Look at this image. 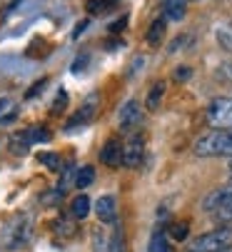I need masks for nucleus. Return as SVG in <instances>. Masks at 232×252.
Masks as SVG:
<instances>
[{
    "label": "nucleus",
    "mask_w": 232,
    "mask_h": 252,
    "mask_svg": "<svg viewBox=\"0 0 232 252\" xmlns=\"http://www.w3.org/2000/svg\"><path fill=\"white\" fill-rule=\"evenodd\" d=\"M232 247V227H217L195 237L185 252H227Z\"/></svg>",
    "instance_id": "f257e3e1"
},
{
    "label": "nucleus",
    "mask_w": 232,
    "mask_h": 252,
    "mask_svg": "<svg viewBox=\"0 0 232 252\" xmlns=\"http://www.w3.org/2000/svg\"><path fill=\"white\" fill-rule=\"evenodd\" d=\"M230 135L227 130H210L195 142V153L200 158H215V155H227L230 148Z\"/></svg>",
    "instance_id": "f03ea898"
},
{
    "label": "nucleus",
    "mask_w": 232,
    "mask_h": 252,
    "mask_svg": "<svg viewBox=\"0 0 232 252\" xmlns=\"http://www.w3.org/2000/svg\"><path fill=\"white\" fill-rule=\"evenodd\" d=\"M207 120L217 130L232 127V97H215L207 107Z\"/></svg>",
    "instance_id": "7ed1b4c3"
},
{
    "label": "nucleus",
    "mask_w": 232,
    "mask_h": 252,
    "mask_svg": "<svg viewBox=\"0 0 232 252\" xmlns=\"http://www.w3.org/2000/svg\"><path fill=\"white\" fill-rule=\"evenodd\" d=\"M123 150H125L123 142L118 137H110L100 150V162L105 167H120L123 165Z\"/></svg>",
    "instance_id": "20e7f679"
},
{
    "label": "nucleus",
    "mask_w": 232,
    "mask_h": 252,
    "mask_svg": "<svg viewBox=\"0 0 232 252\" xmlns=\"http://www.w3.org/2000/svg\"><path fill=\"white\" fill-rule=\"evenodd\" d=\"M142 155H145V140L140 135H133L128 142H125V150H123V165L125 167H137L142 162Z\"/></svg>",
    "instance_id": "39448f33"
},
{
    "label": "nucleus",
    "mask_w": 232,
    "mask_h": 252,
    "mask_svg": "<svg viewBox=\"0 0 232 252\" xmlns=\"http://www.w3.org/2000/svg\"><path fill=\"white\" fill-rule=\"evenodd\" d=\"M142 120V110H140V102L137 100H128L123 107H120V115H118V123L123 130H135Z\"/></svg>",
    "instance_id": "423d86ee"
},
{
    "label": "nucleus",
    "mask_w": 232,
    "mask_h": 252,
    "mask_svg": "<svg viewBox=\"0 0 232 252\" xmlns=\"http://www.w3.org/2000/svg\"><path fill=\"white\" fill-rule=\"evenodd\" d=\"M95 212H98V220L102 225H115L118 220V207H115V197L112 195H102L95 202Z\"/></svg>",
    "instance_id": "0eeeda50"
},
{
    "label": "nucleus",
    "mask_w": 232,
    "mask_h": 252,
    "mask_svg": "<svg viewBox=\"0 0 232 252\" xmlns=\"http://www.w3.org/2000/svg\"><path fill=\"white\" fill-rule=\"evenodd\" d=\"M232 197V188L227 185V188H217V190H212L207 197H205V202H202V210H207V212H215L217 207H222L227 200Z\"/></svg>",
    "instance_id": "6e6552de"
},
{
    "label": "nucleus",
    "mask_w": 232,
    "mask_h": 252,
    "mask_svg": "<svg viewBox=\"0 0 232 252\" xmlns=\"http://www.w3.org/2000/svg\"><path fill=\"white\" fill-rule=\"evenodd\" d=\"M50 130L48 127H43V125H33V127H28L23 135H20V140L25 142V145H35V142H50Z\"/></svg>",
    "instance_id": "1a4fd4ad"
},
{
    "label": "nucleus",
    "mask_w": 232,
    "mask_h": 252,
    "mask_svg": "<svg viewBox=\"0 0 232 252\" xmlns=\"http://www.w3.org/2000/svg\"><path fill=\"white\" fill-rule=\"evenodd\" d=\"M93 115H95V97H90V100L83 105V110H80V113H75V118L67 123V130H75L77 125H85Z\"/></svg>",
    "instance_id": "9d476101"
},
{
    "label": "nucleus",
    "mask_w": 232,
    "mask_h": 252,
    "mask_svg": "<svg viewBox=\"0 0 232 252\" xmlns=\"http://www.w3.org/2000/svg\"><path fill=\"white\" fill-rule=\"evenodd\" d=\"M70 210H72V218L85 220L88 215H90V197H88V195H77V197L72 200Z\"/></svg>",
    "instance_id": "9b49d317"
},
{
    "label": "nucleus",
    "mask_w": 232,
    "mask_h": 252,
    "mask_svg": "<svg viewBox=\"0 0 232 252\" xmlns=\"http://www.w3.org/2000/svg\"><path fill=\"white\" fill-rule=\"evenodd\" d=\"M165 18H158L152 25H150V30H147V43L150 45H160V40H163V35H165Z\"/></svg>",
    "instance_id": "f8f14e48"
},
{
    "label": "nucleus",
    "mask_w": 232,
    "mask_h": 252,
    "mask_svg": "<svg viewBox=\"0 0 232 252\" xmlns=\"http://www.w3.org/2000/svg\"><path fill=\"white\" fill-rule=\"evenodd\" d=\"M95 180V167H90V165H83L80 170L75 172V188H90V183Z\"/></svg>",
    "instance_id": "ddd939ff"
},
{
    "label": "nucleus",
    "mask_w": 232,
    "mask_h": 252,
    "mask_svg": "<svg viewBox=\"0 0 232 252\" xmlns=\"http://www.w3.org/2000/svg\"><path fill=\"white\" fill-rule=\"evenodd\" d=\"M185 15V0H167L165 5V20H180Z\"/></svg>",
    "instance_id": "4468645a"
},
{
    "label": "nucleus",
    "mask_w": 232,
    "mask_h": 252,
    "mask_svg": "<svg viewBox=\"0 0 232 252\" xmlns=\"http://www.w3.org/2000/svg\"><path fill=\"white\" fill-rule=\"evenodd\" d=\"M215 35H217L220 48H222V50H227V53H232V25H220Z\"/></svg>",
    "instance_id": "2eb2a0df"
},
{
    "label": "nucleus",
    "mask_w": 232,
    "mask_h": 252,
    "mask_svg": "<svg viewBox=\"0 0 232 252\" xmlns=\"http://www.w3.org/2000/svg\"><path fill=\"white\" fill-rule=\"evenodd\" d=\"M163 95H165V83H155L152 90H150V95H147V110H158Z\"/></svg>",
    "instance_id": "dca6fc26"
},
{
    "label": "nucleus",
    "mask_w": 232,
    "mask_h": 252,
    "mask_svg": "<svg viewBox=\"0 0 232 252\" xmlns=\"http://www.w3.org/2000/svg\"><path fill=\"white\" fill-rule=\"evenodd\" d=\"M110 237H112V235H110ZM110 237L102 232V227L95 230V232H93V247H95V252H110Z\"/></svg>",
    "instance_id": "f3484780"
},
{
    "label": "nucleus",
    "mask_w": 232,
    "mask_h": 252,
    "mask_svg": "<svg viewBox=\"0 0 232 252\" xmlns=\"http://www.w3.org/2000/svg\"><path fill=\"white\" fill-rule=\"evenodd\" d=\"M112 5H115L112 0H88V13H90V15H102V13H107Z\"/></svg>",
    "instance_id": "a211bd4d"
},
{
    "label": "nucleus",
    "mask_w": 232,
    "mask_h": 252,
    "mask_svg": "<svg viewBox=\"0 0 232 252\" xmlns=\"http://www.w3.org/2000/svg\"><path fill=\"white\" fill-rule=\"evenodd\" d=\"M37 162H43L48 170H53V172H58L60 170V158L55 155V153H40L37 155Z\"/></svg>",
    "instance_id": "6ab92c4d"
},
{
    "label": "nucleus",
    "mask_w": 232,
    "mask_h": 252,
    "mask_svg": "<svg viewBox=\"0 0 232 252\" xmlns=\"http://www.w3.org/2000/svg\"><path fill=\"white\" fill-rule=\"evenodd\" d=\"M212 215H215V218H217L220 222H232V197H230L222 207H217Z\"/></svg>",
    "instance_id": "aec40b11"
},
{
    "label": "nucleus",
    "mask_w": 232,
    "mask_h": 252,
    "mask_svg": "<svg viewBox=\"0 0 232 252\" xmlns=\"http://www.w3.org/2000/svg\"><path fill=\"white\" fill-rule=\"evenodd\" d=\"M110 252H125V240H123V232H120V230H112V237H110Z\"/></svg>",
    "instance_id": "412c9836"
},
{
    "label": "nucleus",
    "mask_w": 232,
    "mask_h": 252,
    "mask_svg": "<svg viewBox=\"0 0 232 252\" xmlns=\"http://www.w3.org/2000/svg\"><path fill=\"white\" fill-rule=\"evenodd\" d=\"M172 237H175L177 242H182V240L187 237V222H175V225H172Z\"/></svg>",
    "instance_id": "4be33fe9"
},
{
    "label": "nucleus",
    "mask_w": 232,
    "mask_h": 252,
    "mask_svg": "<svg viewBox=\"0 0 232 252\" xmlns=\"http://www.w3.org/2000/svg\"><path fill=\"white\" fill-rule=\"evenodd\" d=\"M65 105H67V93H58V97H55V102H53V113H55V115L63 113Z\"/></svg>",
    "instance_id": "5701e85b"
},
{
    "label": "nucleus",
    "mask_w": 232,
    "mask_h": 252,
    "mask_svg": "<svg viewBox=\"0 0 232 252\" xmlns=\"http://www.w3.org/2000/svg\"><path fill=\"white\" fill-rule=\"evenodd\" d=\"M45 83H48V80L35 83V85H33V90H28V93H25V97H33V95H37V93H43V85H45Z\"/></svg>",
    "instance_id": "b1692460"
},
{
    "label": "nucleus",
    "mask_w": 232,
    "mask_h": 252,
    "mask_svg": "<svg viewBox=\"0 0 232 252\" xmlns=\"http://www.w3.org/2000/svg\"><path fill=\"white\" fill-rule=\"evenodd\" d=\"M175 78H177V80H187V78H190V70H187V67L177 70V73H175Z\"/></svg>",
    "instance_id": "393cba45"
},
{
    "label": "nucleus",
    "mask_w": 232,
    "mask_h": 252,
    "mask_svg": "<svg viewBox=\"0 0 232 252\" xmlns=\"http://www.w3.org/2000/svg\"><path fill=\"white\" fill-rule=\"evenodd\" d=\"M8 105H10L8 100H3V102H0V113H3V110H5V107H8Z\"/></svg>",
    "instance_id": "a878e982"
},
{
    "label": "nucleus",
    "mask_w": 232,
    "mask_h": 252,
    "mask_svg": "<svg viewBox=\"0 0 232 252\" xmlns=\"http://www.w3.org/2000/svg\"><path fill=\"white\" fill-rule=\"evenodd\" d=\"M227 155L232 158V135H230V148H227Z\"/></svg>",
    "instance_id": "bb28decb"
},
{
    "label": "nucleus",
    "mask_w": 232,
    "mask_h": 252,
    "mask_svg": "<svg viewBox=\"0 0 232 252\" xmlns=\"http://www.w3.org/2000/svg\"><path fill=\"white\" fill-rule=\"evenodd\" d=\"M227 185H230V188H232V177H230V183H227Z\"/></svg>",
    "instance_id": "cd10ccee"
},
{
    "label": "nucleus",
    "mask_w": 232,
    "mask_h": 252,
    "mask_svg": "<svg viewBox=\"0 0 232 252\" xmlns=\"http://www.w3.org/2000/svg\"><path fill=\"white\" fill-rule=\"evenodd\" d=\"M230 170H232V160H230Z\"/></svg>",
    "instance_id": "c85d7f7f"
},
{
    "label": "nucleus",
    "mask_w": 232,
    "mask_h": 252,
    "mask_svg": "<svg viewBox=\"0 0 232 252\" xmlns=\"http://www.w3.org/2000/svg\"><path fill=\"white\" fill-rule=\"evenodd\" d=\"M227 252H232V247H230V250H227Z\"/></svg>",
    "instance_id": "c756f323"
},
{
    "label": "nucleus",
    "mask_w": 232,
    "mask_h": 252,
    "mask_svg": "<svg viewBox=\"0 0 232 252\" xmlns=\"http://www.w3.org/2000/svg\"><path fill=\"white\" fill-rule=\"evenodd\" d=\"M112 3H118V0H112Z\"/></svg>",
    "instance_id": "7c9ffc66"
}]
</instances>
